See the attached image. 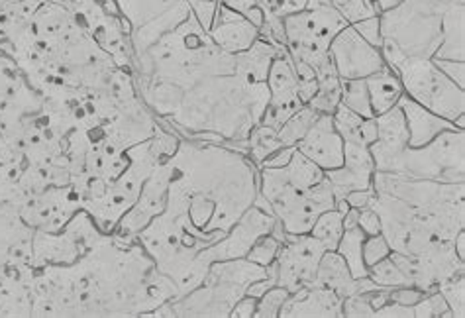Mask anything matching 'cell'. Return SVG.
Here are the masks:
<instances>
[{
	"mask_svg": "<svg viewBox=\"0 0 465 318\" xmlns=\"http://www.w3.org/2000/svg\"><path fill=\"white\" fill-rule=\"evenodd\" d=\"M128 26L132 73L143 104L181 138L246 154L269 101L267 71L277 47L258 38L226 54L189 0H114Z\"/></svg>",
	"mask_w": 465,
	"mask_h": 318,
	"instance_id": "cell-1",
	"label": "cell"
},
{
	"mask_svg": "<svg viewBox=\"0 0 465 318\" xmlns=\"http://www.w3.org/2000/svg\"><path fill=\"white\" fill-rule=\"evenodd\" d=\"M165 164L163 211L136 240L183 297L193 289L194 258L234 228L258 197L260 181L248 155L223 144L179 136L177 150Z\"/></svg>",
	"mask_w": 465,
	"mask_h": 318,
	"instance_id": "cell-2",
	"label": "cell"
},
{
	"mask_svg": "<svg viewBox=\"0 0 465 318\" xmlns=\"http://www.w3.org/2000/svg\"><path fill=\"white\" fill-rule=\"evenodd\" d=\"M177 297L142 243L116 234H101L77 262L32 273V316H152Z\"/></svg>",
	"mask_w": 465,
	"mask_h": 318,
	"instance_id": "cell-3",
	"label": "cell"
},
{
	"mask_svg": "<svg viewBox=\"0 0 465 318\" xmlns=\"http://www.w3.org/2000/svg\"><path fill=\"white\" fill-rule=\"evenodd\" d=\"M379 28L383 59L465 61V0H399Z\"/></svg>",
	"mask_w": 465,
	"mask_h": 318,
	"instance_id": "cell-4",
	"label": "cell"
},
{
	"mask_svg": "<svg viewBox=\"0 0 465 318\" xmlns=\"http://www.w3.org/2000/svg\"><path fill=\"white\" fill-rule=\"evenodd\" d=\"M267 277V267L246 258L214 262L199 287L163 303L152 316H230L253 281Z\"/></svg>",
	"mask_w": 465,
	"mask_h": 318,
	"instance_id": "cell-5",
	"label": "cell"
},
{
	"mask_svg": "<svg viewBox=\"0 0 465 318\" xmlns=\"http://www.w3.org/2000/svg\"><path fill=\"white\" fill-rule=\"evenodd\" d=\"M371 187L420 211L444 240H454L458 232L465 230V183L412 179L375 171Z\"/></svg>",
	"mask_w": 465,
	"mask_h": 318,
	"instance_id": "cell-6",
	"label": "cell"
},
{
	"mask_svg": "<svg viewBox=\"0 0 465 318\" xmlns=\"http://www.w3.org/2000/svg\"><path fill=\"white\" fill-rule=\"evenodd\" d=\"M375 171L412 179L465 183V130H446L420 148L407 144Z\"/></svg>",
	"mask_w": 465,
	"mask_h": 318,
	"instance_id": "cell-7",
	"label": "cell"
},
{
	"mask_svg": "<svg viewBox=\"0 0 465 318\" xmlns=\"http://www.w3.org/2000/svg\"><path fill=\"white\" fill-rule=\"evenodd\" d=\"M385 64L395 71L405 94L412 101L465 130V89L448 79L434 61L389 57Z\"/></svg>",
	"mask_w": 465,
	"mask_h": 318,
	"instance_id": "cell-8",
	"label": "cell"
},
{
	"mask_svg": "<svg viewBox=\"0 0 465 318\" xmlns=\"http://www.w3.org/2000/svg\"><path fill=\"white\" fill-rule=\"evenodd\" d=\"M287 52L291 59L302 61L312 71L332 61L330 44L350 24L330 0H309L307 8L283 18Z\"/></svg>",
	"mask_w": 465,
	"mask_h": 318,
	"instance_id": "cell-9",
	"label": "cell"
},
{
	"mask_svg": "<svg viewBox=\"0 0 465 318\" xmlns=\"http://www.w3.org/2000/svg\"><path fill=\"white\" fill-rule=\"evenodd\" d=\"M371 209L381 220V234L385 236L391 252L420 253L444 240L438 228L414 206L381 191H373Z\"/></svg>",
	"mask_w": 465,
	"mask_h": 318,
	"instance_id": "cell-10",
	"label": "cell"
},
{
	"mask_svg": "<svg viewBox=\"0 0 465 318\" xmlns=\"http://www.w3.org/2000/svg\"><path fill=\"white\" fill-rule=\"evenodd\" d=\"M328 252L322 243L312 234H285L277 253V285L285 287L289 293L312 285L318 263Z\"/></svg>",
	"mask_w": 465,
	"mask_h": 318,
	"instance_id": "cell-11",
	"label": "cell"
},
{
	"mask_svg": "<svg viewBox=\"0 0 465 318\" xmlns=\"http://www.w3.org/2000/svg\"><path fill=\"white\" fill-rule=\"evenodd\" d=\"M267 89L269 101L260 124L279 130L292 114L304 104L299 96V81L292 69L291 55L285 50H279L267 71Z\"/></svg>",
	"mask_w": 465,
	"mask_h": 318,
	"instance_id": "cell-12",
	"label": "cell"
},
{
	"mask_svg": "<svg viewBox=\"0 0 465 318\" xmlns=\"http://www.w3.org/2000/svg\"><path fill=\"white\" fill-rule=\"evenodd\" d=\"M330 57L334 61L340 81L365 79L387 65L381 50L365 42L353 26L338 32L330 44Z\"/></svg>",
	"mask_w": 465,
	"mask_h": 318,
	"instance_id": "cell-13",
	"label": "cell"
},
{
	"mask_svg": "<svg viewBox=\"0 0 465 318\" xmlns=\"http://www.w3.org/2000/svg\"><path fill=\"white\" fill-rule=\"evenodd\" d=\"M375 164L370 152V145L344 142V165L326 171L328 181L332 183L336 201L346 199L351 191L371 189Z\"/></svg>",
	"mask_w": 465,
	"mask_h": 318,
	"instance_id": "cell-14",
	"label": "cell"
},
{
	"mask_svg": "<svg viewBox=\"0 0 465 318\" xmlns=\"http://www.w3.org/2000/svg\"><path fill=\"white\" fill-rule=\"evenodd\" d=\"M297 150L324 174L344 165V142L334 126L332 114H318L307 136L297 144Z\"/></svg>",
	"mask_w": 465,
	"mask_h": 318,
	"instance_id": "cell-15",
	"label": "cell"
},
{
	"mask_svg": "<svg viewBox=\"0 0 465 318\" xmlns=\"http://www.w3.org/2000/svg\"><path fill=\"white\" fill-rule=\"evenodd\" d=\"M213 42L224 50L226 54H243L258 42L260 30L253 26L250 20L240 16L238 12L226 8L224 5L216 6V15L213 20V26L208 30Z\"/></svg>",
	"mask_w": 465,
	"mask_h": 318,
	"instance_id": "cell-16",
	"label": "cell"
},
{
	"mask_svg": "<svg viewBox=\"0 0 465 318\" xmlns=\"http://www.w3.org/2000/svg\"><path fill=\"white\" fill-rule=\"evenodd\" d=\"M279 316L295 318V316H344V299H340L332 289L321 285H307L297 293H291V297L281 309Z\"/></svg>",
	"mask_w": 465,
	"mask_h": 318,
	"instance_id": "cell-17",
	"label": "cell"
},
{
	"mask_svg": "<svg viewBox=\"0 0 465 318\" xmlns=\"http://www.w3.org/2000/svg\"><path fill=\"white\" fill-rule=\"evenodd\" d=\"M397 104L401 106L402 114H405L411 148H420V145L430 144L442 132L458 128L454 122L430 113V110L412 101L407 94H402Z\"/></svg>",
	"mask_w": 465,
	"mask_h": 318,
	"instance_id": "cell-18",
	"label": "cell"
},
{
	"mask_svg": "<svg viewBox=\"0 0 465 318\" xmlns=\"http://www.w3.org/2000/svg\"><path fill=\"white\" fill-rule=\"evenodd\" d=\"M314 285L332 289L340 299H348L360 291V279H353L344 258L336 250H328L318 263Z\"/></svg>",
	"mask_w": 465,
	"mask_h": 318,
	"instance_id": "cell-19",
	"label": "cell"
},
{
	"mask_svg": "<svg viewBox=\"0 0 465 318\" xmlns=\"http://www.w3.org/2000/svg\"><path fill=\"white\" fill-rule=\"evenodd\" d=\"M365 84H367V93H370V101H371L375 116L393 108L399 103L401 96L405 94L401 79L395 75V71L389 65L379 69L377 73H373V75L365 77Z\"/></svg>",
	"mask_w": 465,
	"mask_h": 318,
	"instance_id": "cell-20",
	"label": "cell"
},
{
	"mask_svg": "<svg viewBox=\"0 0 465 318\" xmlns=\"http://www.w3.org/2000/svg\"><path fill=\"white\" fill-rule=\"evenodd\" d=\"M318 89L312 99L309 101V106L316 110L318 114H334L336 108L340 106V96H341V81L336 73L334 61L318 67L314 71Z\"/></svg>",
	"mask_w": 465,
	"mask_h": 318,
	"instance_id": "cell-21",
	"label": "cell"
},
{
	"mask_svg": "<svg viewBox=\"0 0 465 318\" xmlns=\"http://www.w3.org/2000/svg\"><path fill=\"white\" fill-rule=\"evenodd\" d=\"M363 230L360 226H353V228H346L344 234H341L336 252L344 258L350 273L353 279H361L367 277V267L363 263V253H361V246H363Z\"/></svg>",
	"mask_w": 465,
	"mask_h": 318,
	"instance_id": "cell-22",
	"label": "cell"
},
{
	"mask_svg": "<svg viewBox=\"0 0 465 318\" xmlns=\"http://www.w3.org/2000/svg\"><path fill=\"white\" fill-rule=\"evenodd\" d=\"M277 150H281V144L277 142V130L265 124H255L246 140V155L250 162L260 169L265 159Z\"/></svg>",
	"mask_w": 465,
	"mask_h": 318,
	"instance_id": "cell-23",
	"label": "cell"
},
{
	"mask_svg": "<svg viewBox=\"0 0 465 318\" xmlns=\"http://www.w3.org/2000/svg\"><path fill=\"white\" fill-rule=\"evenodd\" d=\"M316 118L318 113L309 104H304L301 110H297V113L287 122H283V126L277 130V142L281 144V148H292V145H297L304 136H307V132L311 130Z\"/></svg>",
	"mask_w": 465,
	"mask_h": 318,
	"instance_id": "cell-24",
	"label": "cell"
},
{
	"mask_svg": "<svg viewBox=\"0 0 465 318\" xmlns=\"http://www.w3.org/2000/svg\"><path fill=\"white\" fill-rule=\"evenodd\" d=\"M340 104H344L351 113H356L363 118H375L370 93H367L365 79H348L341 81V96Z\"/></svg>",
	"mask_w": 465,
	"mask_h": 318,
	"instance_id": "cell-25",
	"label": "cell"
},
{
	"mask_svg": "<svg viewBox=\"0 0 465 318\" xmlns=\"http://www.w3.org/2000/svg\"><path fill=\"white\" fill-rule=\"evenodd\" d=\"M344 214L346 213H341L338 209L322 213L316 218V223L312 224L309 234L326 243L328 250H336L341 234H344Z\"/></svg>",
	"mask_w": 465,
	"mask_h": 318,
	"instance_id": "cell-26",
	"label": "cell"
},
{
	"mask_svg": "<svg viewBox=\"0 0 465 318\" xmlns=\"http://www.w3.org/2000/svg\"><path fill=\"white\" fill-rule=\"evenodd\" d=\"M438 293L444 297L451 316H465V273L446 279L444 283L438 285Z\"/></svg>",
	"mask_w": 465,
	"mask_h": 318,
	"instance_id": "cell-27",
	"label": "cell"
},
{
	"mask_svg": "<svg viewBox=\"0 0 465 318\" xmlns=\"http://www.w3.org/2000/svg\"><path fill=\"white\" fill-rule=\"evenodd\" d=\"M373 283L381 285V287H409L405 275H402L397 263L391 260V255H387L385 260L370 267V273H367Z\"/></svg>",
	"mask_w": 465,
	"mask_h": 318,
	"instance_id": "cell-28",
	"label": "cell"
},
{
	"mask_svg": "<svg viewBox=\"0 0 465 318\" xmlns=\"http://www.w3.org/2000/svg\"><path fill=\"white\" fill-rule=\"evenodd\" d=\"M289 297L291 293L281 285H273L272 289H267L258 299V307H255L253 318H277Z\"/></svg>",
	"mask_w": 465,
	"mask_h": 318,
	"instance_id": "cell-29",
	"label": "cell"
},
{
	"mask_svg": "<svg viewBox=\"0 0 465 318\" xmlns=\"http://www.w3.org/2000/svg\"><path fill=\"white\" fill-rule=\"evenodd\" d=\"M281 243H283V242H281L279 238H275L272 232H269V234H263V236H260L258 240L253 242V246L248 252L246 260L258 263L262 267L272 265L277 260V253H279Z\"/></svg>",
	"mask_w": 465,
	"mask_h": 318,
	"instance_id": "cell-30",
	"label": "cell"
},
{
	"mask_svg": "<svg viewBox=\"0 0 465 318\" xmlns=\"http://www.w3.org/2000/svg\"><path fill=\"white\" fill-rule=\"evenodd\" d=\"M332 6L340 12L344 20L350 24H358L365 18H371V16H379L377 12L365 3V0H330Z\"/></svg>",
	"mask_w": 465,
	"mask_h": 318,
	"instance_id": "cell-31",
	"label": "cell"
},
{
	"mask_svg": "<svg viewBox=\"0 0 465 318\" xmlns=\"http://www.w3.org/2000/svg\"><path fill=\"white\" fill-rule=\"evenodd\" d=\"M220 5H224L226 8L238 12L240 16H243L246 20H250L255 28L263 26V6L260 0H220Z\"/></svg>",
	"mask_w": 465,
	"mask_h": 318,
	"instance_id": "cell-32",
	"label": "cell"
},
{
	"mask_svg": "<svg viewBox=\"0 0 465 318\" xmlns=\"http://www.w3.org/2000/svg\"><path fill=\"white\" fill-rule=\"evenodd\" d=\"M361 253H363V263L370 272V267L379 263L381 260H385L387 255L391 253L389 243L385 240L383 234H375V236H365L363 238V246H361Z\"/></svg>",
	"mask_w": 465,
	"mask_h": 318,
	"instance_id": "cell-33",
	"label": "cell"
},
{
	"mask_svg": "<svg viewBox=\"0 0 465 318\" xmlns=\"http://www.w3.org/2000/svg\"><path fill=\"white\" fill-rule=\"evenodd\" d=\"M263 12H272V15L285 18L291 15H297V12H302L307 8L309 0H260Z\"/></svg>",
	"mask_w": 465,
	"mask_h": 318,
	"instance_id": "cell-34",
	"label": "cell"
},
{
	"mask_svg": "<svg viewBox=\"0 0 465 318\" xmlns=\"http://www.w3.org/2000/svg\"><path fill=\"white\" fill-rule=\"evenodd\" d=\"M356 32L365 42H370L373 47H381V28H379V16L365 18L358 24H351Z\"/></svg>",
	"mask_w": 465,
	"mask_h": 318,
	"instance_id": "cell-35",
	"label": "cell"
},
{
	"mask_svg": "<svg viewBox=\"0 0 465 318\" xmlns=\"http://www.w3.org/2000/svg\"><path fill=\"white\" fill-rule=\"evenodd\" d=\"M436 67L444 73L448 79L460 84L461 89H465V61H450V59H436L434 61Z\"/></svg>",
	"mask_w": 465,
	"mask_h": 318,
	"instance_id": "cell-36",
	"label": "cell"
},
{
	"mask_svg": "<svg viewBox=\"0 0 465 318\" xmlns=\"http://www.w3.org/2000/svg\"><path fill=\"white\" fill-rule=\"evenodd\" d=\"M358 226L363 230L365 236L381 234V220H379V214L371 209V206H363V209H360Z\"/></svg>",
	"mask_w": 465,
	"mask_h": 318,
	"instance_id": "cell-37",
	"label": "cell"
},
{
	"mask_svg": "<svg viewBox=\"0 0 465 318\" xmlns=\"http://www.w3.org/2000/svg\"><path fill=\"white\" fill-rule=\"evenodd\" d=\"M255 307H258V299L250 297V295H243L236 304L234 309H232L230 316L232 318H250L255 314Z\"/></svg>",
	"mask_w": 465,
	"mask_h": 318,
	"instance_id": "cell-38",
	"label": "cell"
},
{
	"mask_svg": "<svg viewBox=\"0 0 465 318\" xmlns=\"http://www.w3.org/2000/svg\"><path fill=\"white\" fill-rule=\"evenodd\" d=\"M295 152H297V145H292V148H281L275 154L269 155L265 162L260 165V169L262 167H285L291 162V157Z\"/></svg>",
	"mask_w": 465,
	"mask_h": 318,
	"instance_id": "cell-39",
	"label": "cell"
},
{
	"mask_svg": "<svg viewBox=\"0 0 465 318\" xmlns=\"http://www.w3.org/2000/svg\"><path fill=\"white\" fill-rule=\"evenodd\" d=\"M348 206L351 209H363V206H370L373 201V187L371 189H361V191H351L346 194Z\"/></svg>",
	"mask_w": 465,
	"mask_h": 318,
	"instance_id": "cell-40",
	"label": "cell"
},
{
	"mask_svg": "<svg viewBox=\"0 0 465 318\" xmlns=\"http://www.w3.org/2000/svg\"><path fill=\"white\" fill-rule=\"evenodd\" d=\"M454 248H456V253L465 262V230L458 232V234H456V238H454Z\"/></svg>",
	"mask_w": 465,
	"mask_h": 318,
	"instance_id": "cell-41",
	"label": "cell"
}]
</instances>
